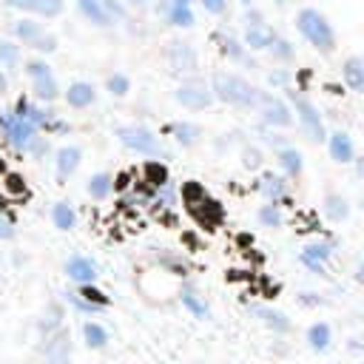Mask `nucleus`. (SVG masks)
I'll use <instances>...</instances> for the list:
<instances>
[{
	"instance_id": "a211bd4d",
	"label": "nucleus",
	"mask_w": 364,
	"mask_h": 364,
	"mask_svg": "<svg viewBox=\"0 0 364 364\" xmlns=\"http://www.w3.org/2000/svg\"><path fill=\"white\" fill-rule=\"evenodd\" d=\"M307 341H310L313 350H327V344H330V327H327L324 321L313 324V327L307 330Z\"/></svg>"
},
{
	"instance_id": "aec40b11",
	"label": "nucleus",
	"mask_w": 364,
	"mask_h": 364,
	"mask_svg": "<svg viewBox=\"0 0 364 364\" xmlns=\"http://www.w3.org/2000/svg\"><path fill=\"white\" fill-rule=\"evenodd\" d=\"M82 336H85V344L88 347H105V341H108V333L100 324H94V321L82 324Z\"/></svg>"
},
{
	"instance_id": "7c9ffc66",
	"label": "nucleus",
	"mask_w": 364,
	"mask_h": 364,
	"mask_svg": "<svg viewBox=\"0 0 364 364\" xmlns=\"http://www.w3.org/2000/svg\"><path fill=\"white\" fill-rule=\"evenodd\" d=\"M0 60H3L6 65H14V63H17V46L0 43Z\"/></svg>"
},
{
	"instance_id": "72a5a7b5",
	"label": "nucleus",
	"mask_w": 364,
	"mask_h": 364,
	"mask_svg": "<svg viewBox=\"0 0 364 364\" xmlns=\"http://www.w3.org/2000/svg\"><path fill=\"white\" fill-rule=\"evenodd\" d=\"M202 6H205V11H210V14H219V11L225 9V0H202Z\"/></svg>"
},
{
	"instance_id": "c756f323",
	"label": "nucleus",
	"mask_w": 364,
	"mask_h": 364,
	"mask_svg": "<svg viewBox=\"0 0 364 364\" xmlns=\"http://www.w3.org/2000/svg\"><path fill=\"white\" fill-rule=\"evenodd\" d=\"M259 219H262L264 225H279V222H282V216H279V210H276L273 205H264V208L259 210Z\"/></svg>"
},
{
	"instance_id": "58836bf2",
	"label": "nucleus",
	"mask_w": 364,
	"mask_h": 364,
	"mask_svg": "<svg viewBox=\"0 0 364 364\" xmlns=\"http://www.w3.org/2000/svg\"><path fill=\"white\" fill-rule=\"evenodd\" d=\"M131 3H145V0H131Z\"/></svg>"
},
{
	"instance_id": "f257e3e1",
	"label": "nucleus",
	"mask_w": 364,
	"mask_h": 364,
	"mask_svg": "<svg viewBox=\"0 0 364 364\" xmlns=\"http://www.w3.org/2000/svg\"><path fill=\"white\" fill-rule=\"evenodd\" d=\"M213 97L222 100V102H230V105H239V108H259L262 102V94L256 85H250L247 80H242L239 74H225V71H216L213 74Z\"/></svg>"
},
{
	"instance_id": "bb28decb",
	"label": "nucleus",
	"mask_w": 364,
	"mask_h": 364,
	"mask_svg": "<svg viewBox=\"0 0 364 364\" xmlns=\"http://www.w3.org/2000/svg\"><path fill=\"white\" fill-rule=\"evenodd\" d=\"M262 188H264V193H267L273 202L284 193V185H282V179H279V176H264V185H262Z\"/></svg>"
},
{
	"instance_id": "1a4fd4ad",
	"label": "nucleus",
	"mask_w": 364,
	"mask_h": 364,
	"mask_svg": "<svg viewBox=\"0 0 364 364\" xmlns=\"http://www.w3.org/2000/svg\"><path fill=\"white\" fill-rule=\"evenodd\" d=\"M327 145H330V156L336 162H353L355 151H353V139L344 134V131H336L327 136Z\"/></svg>"
},
{
	"instance_id": "2f4dec72",
	"label": "nucleus",
	"mask_w": 364,
	"mask_h": 364,
	"mask_svg": "<svg viewBox=\"0 0 364 364\" xmlns=\"http://www.w3.org/2000/svg\"><path fill=\"white\" fill-rule=\"evenodd\" d=\"M301 256H310V259H316V256H318V262H324V259L330 256V250H327V245H310Z\"/></svg>"
},
{
	"instance_id": "f704fd0d",
	"label": "nucleus",
	"mask_w": 364,
	"mask_h": 364,
	"mask_svg": "<svg viewBox=\"0 0 364 364\" xmlns=\"http://www.w3.org/2000/svg\"><path fill=\"white\" fill-rule=\"evenodd\" d=\"M355 168H358V176H364V159H358V162H355Z\"/></svg>"
},
{
	"instance_id": "5701e85b",
	"label": "nucleus",
	"mask_w": 364,
	"mask_h": 364,
	"mask_svg": "<svg viewBox=\"0 0 364 364\" xmlns=\"http://www.w3.org/2000/svg\"><path fill=\"white\" fill-rule=\"evenodd\" d=\"M347 213H350V208H347V202L341 199V196H336V193H330L327 196V216L330 219H347Z\"/></svg>"
},
{
	"instance_id": "6e6552de",
	"label": "nucleus",
	"mask_w": 364,
	"mask_h": 364,
	"mask_svg": "<svg viewBox=\"0 0 364 364\" xmlns=\"http://www.w3.org/2000/svg\"><path fill=\"white\" fill-rule=\"evenodd\" d=\"M259 111H262V117H264V122H267V125H279V128H284V125H290V122H293V117H290V108H287V105H284L279 97L262 94Z\"/></svg>"
},
{
	"instance_id": "b1692460",
	"label": "nucleus",
	"mask_w": 364,
	"mask_h": 364,
	"mask_svg": "<svg viewBox=\"0 0 364 364\" xmlns=\"http://www.w3.org/2000/svg\"><path fill=\"white\" fill-rule=\"evenodd\" d=\"M54 222H57V228H60V230H68V228L74 225V210H71L65 202L54 205Z\"/></svg>"
},
{
	"instance_id": "9b49d317",
	"label": "nucleus",
	"mask_w": 364,
	"mask_h": 364,
	"mask_svg": "<svg viewBox=\"0 0 364 364\" xmlns=\"http://www.w3.org/2000/svg\"><path fill=\"white\" fill-rule=\"evenodd\" d=\"M341 74H344V82H347L353 91L364 94V57H347Z\"/></svg>"
},
{
	"instance_id": "7ed1b4c3",
	"label": "nucleus",
	"mask_w": 364,
	"mask_h": 364,
	"mask_svg": "<svg viewBox=\"0 0 364 364\" xmlns=\"http://www.w3.org/2000/svg\"><path fill=\"white\" fill-rule=\"evenodd\" d=\"M117 134H119L122 145L131 148V151H136V154H145V156H165L162 142H159L148 128H142V125H125V128H119Z\"/></svg>"
},
{
	"instance_id": "c9c22d12",
	"label": "nucleus",
	"mask_w": 364,
	"mask_h": 364,
	"mask_svg": "<svg viewBox=\"0 0 364 364\" xmlns=\"http://www.w3.org/2000/svg\"><path fill=\"white\" fill-rule=\"evenodd\" d=\"M171 6H191V0H171Z\"/></svg>"
},
{
	"instance_id": "2eb2a0df",
	"label": "nucleus",
	"mask_w": 364,
	"mask_h": 364,
	"mask_svg": "<svg viewBox=\"0 0 364 364\" xmlns=\"http://www.w3.org/2000/svg\"><path fill=\"white\" fill-rule=\"evenodd\" d=\"M273 34H270V28H264L259 20L256 23H247V46L250 48H267V46H273Z\"/></svg>"
},
{
	"instance_id": "ea45409f",
	"label": "nucleus",
	"mask_w": 364,
	"mask_h": 364,
	"mask_svg": "<svg viewBox=\"0 0 364 364\" xmlns=\"http://www.w3.org/2000/svg\"><path fill=\"white\" fill-rule=\"evenodd\" d=\"M242 3H250V0H242Z\"/></svg>"
},
{
	"instance_id": "39448f33",
	"label": "nucleus",
	"mask_w": 364,
	"mask_h": 364,
	"mask_svg": "<svg viewBox=\"0 0 364 364\" xmlns=\"http://www.w3.org/2000/svg\"><path fill=\"white\" fill-rule=\"evenodd\" d=\"M290 100H293V105H296V114H299V119H301V125H304V131L310 134V139H324V125H321V119H318V111L313 108V102L310 100H304L301 94H290Z\"/></svg>"
},
{
	"instance_id": "393cba45",
	"label": "nucleus",
	"mask_w": 364,
	"mask_h": 364,
	"mask_svg": "<svg viewBox=\"0 0 364 364\" xmlns=\"http://www.w3.org/2000/svg\"><path fill=\"white\" fill-rule=\"evenodd\" d=\"M173 131H176V139H179L182 145H193L196 136H199V128H196V125H188V122L173 125Z\"/></svg>"
},
{
	"instance_id": "f3484780",
	"label": "nucleus",
	"mask_w": 364,
	"mask_h": 364,
	"mask_svg": "<svg viewBox=\"0 0 364 364\" xmlns=\"http://www.w3.org/2000/svg\"><path fill=\"white\" fill-rule=\"evenodd\" d=\"M279 162H282V168L290 173V176H299L301 173V154L296 151V148H282L279 151Z\"/></svg>"
},
{
	"instance_id": "a878e982",
	"label": "nucleus",
	"mask_w": 364,
	"mask_h": 364,
	"mask_svg": "<svg viewBox=\"0 0 364 364\" xmlns=\"http://www.w3.org/2000/svg\"><path fill=\"white\" fill-rule=\"evenodd\" d=\"M80 296H82L88 304H94V307H105V304H108V296H102V293L94 290L91 284H82V287H80Z\"/></svg>"
},
{
	"instance_id": "0eeeda50",
	"label": "nucleus",
	"mask_w": 364,
	"mask_h": 364,
	"mask_svg": "<svg viewBox=\"0 0 364 364\" xmlns=\"http://www.w3.org/2000/svg\"><path fill=\"white\" fill-rule=\"evenodd\" d=\"M14 34H17L20 40L31 43V46L40 48V51H54V48H57V40H54L51 34H46L34 20H20L17 28H14Z\"/></svg>"
},
{
	"instance_id": "4c0bfd02",
	"label": "nucleus",
	"mask_w": 364,
	"mask_h": 364,
	"mask_svg": "<svg viewBox=\"0 0 364 364\" xmlns=\"http://www.w3.org/2000/svg\"><path fill=\"white\" fill-rule=\"evenodd\" d=\"M358 279H361V282H364V264H361V267H358Z\"/></svg>"
},
{
	"instance_id": "c85d7f7f",
	"label": "nucleus",
	"mask_w": 364,
	"mask_h": 364,
	"mask_svg": "<svg viewBox=\"0 0 364 364\" xmlns=\"http://www.w3.org/2000/svg\"><path fill=\"white\" fill-rule=\"evenodd\" d=\"M182 304H185V307H188L193 316H199V318H205V316H208V307H205V304H199V301H196L191 293H185V296H182Z\"/></svg>"
},
{
	"instance_id": "473e14b6",
	"label": "nucleus",
	"mask_w": 364,
	"mask_h": 364,
	"mask_svg": "<svg viewBox=\"0 0 364 364\" xmlns=\"http://www.w3.org/2000/svg\"><path fill=\"white\" fill-rule=\"evenodd\" d=\"M259 313H262L270 324H276L279 330H287V321H284V316H282V313H270V310H259Z\"/></svg>"
},
{
	"instance_id": "f03ea898",
	"label": "nucleus",
	"mask_w": 364,
	"mask_h": 364,
	"mask_svg": "<svg viewBox=\"0 0 364 364\" xmlns=\"http://www.w3.org/2000/svg\"><path fill=\"white\" fill-rule=\"evenodd\" d=\"M296 26H299V31L304 34V40H307L313 48H318L321 54H333V48H336V34H333V26L327 23V17H324L321 11H316V9H301L299 17H296Z\"/></svg>"
},
{
	"instance_id": "dca6fc26",
	"label": "nucleus",
	"mask_w": 364,
	"mask_h": 364,
	"mask_svg": "<svg viewBox=\"0 0 364 364\" xmlns=\"http://www.w3.org/2000/svg\"><path fill=\"white\" fill-rule=\"evenodd\" d=\"M77 165H80V148L68 145V148H60V151H57V173H60V176L74 173Z\"/></svg>"
},
{
	"instance_id": "ddd939ff",
	"label": "nucleus",
	"mask_w": 364,
	"mask_h": 364,
	"mask_svg": "<svg viewBox=\"0 0 364 364\" xmlns=\"http://www.w3.org/2000/svg\"><path fill=\"white\" fill-rule=\"evenodd\" d=\"M171 63L179 71H193L196 68V54L188 43H171Z\"/></svg>"
},
{
	"instance_id": "f8f14e48",
	"label": "nucleus",
	"mask_w": 364,
	"mask_h": 364,
	"mask_svg": "<svg viewBox=\"0 0 364 364\" xmlns=\"http://www.w3.org/2000/svg\"><path fill=\"white\" fill-rule=\"evenodd\" d=\"M65 273H68L74 282H80V284H91L94 276H97L94 264H91L88 259H82V256H71L68 264H65Z\"/></svg>"
},
{
	"instance_id": "6ab92c4d",
	"label": "nucleus",
	"mask_w": 364,
	"mask_h": 364,
	"mask_svg": "<svg viewBox=\"0 0 364 364\" xmlns=\"http://www.w3.org/2000/svg\"><path fill=\"white\" fill-rule=\"evenodd\" d=\"M80 11H82L85 17H91L97 26H105V23H108V14H105V9H102L100 0H80Z\"/></svg>"
},
{
	"instance_id": "4468645a",
	"label": "nucleus",
	"mask_w": 364,
	"mask_h": 364,
	"mask_svg": "<svg viewBox=\"0 0 364 364\" xmlns=\"http://www.w3.org/2000/svg\"><path fill=\"white\" fill-rule=\"evenodd\" d=\"M65 100H68V105H74V108H85V105L94 102V88H91L88 82H74V85L65 91Z\"/></svg>"
},
{
	"instance_id": "412c9836",
	"label": "nucleus",
	"mask_w": 364,
	"mask_h": 364,
	"mask_svg": "<svg viewBox=\"0 0 364 364\" xmlns=\"http://www.w3.org/2000/svg\"><path fill=\"white\" fill-rule=\"evenodd\" d=\"M168 20L173 23V26H193V11H191V6H168Z\"/></svg>"
},
{
	"instance_id": "9d476101",
	"label": "nucleus",
	"mask_w": 364,
	"mask_h": 364,
	"mask_svg": "<svg viewBox=\"0 0 364 364\" xmlns=\"http://www.w3.org/2000/svg\"><path fill=\"white\" fill-rule=\"evenodd\" d=\"M9 6H17L23 11H34L43 17H54L63 11V0H6Z\"/></svg>"
},
{
	"instance_id": "4be33fe9",
	"label": "nucleus",
	"mask_w": 364,
	"mask_h": 364,
	"mask_svg": "<svg viewBox=\"0 0 364 364\" xmlns=\"http://www.w3.org/2000/svg\"><path fill=\"white\" fill-rule=\"evenodd\" d=\"M108 191H111V176L108 173H94L91 182H88V193L94 199H102V196H108Z\"/></svg>"
},
{
	"instance_id": "20e7f679",
	"label": "nucleus",
	"mask_w": 364,
	"mask_h": 364,
	"mask_svg": "<svg viewBox=\"0 0 364 364\" xmlns=\"http://www.w3.org/2000/svg\"><path fill=\"white\" fill-rule=\"evenodd\" d=\"M176 102H182L185 108H191V111H202V108H208L216 97H213V88L210 85H205V80H199V77H193V80H185L179 88H176Z\"/></svg>"
},
{
	"instance_id": "cd10ccee",
	"label": "nucleus",
	"mask_w": 364,
	"mask_h": 364,
	"mask_svg": "<svg viewBox=\"0 0 364 364\" xmlns=\"http://www.w3.org/2000/svg\"><path fill=\"white\" fill-rule=\"evenodd\" d=\"M108 91H111V94H117V97H122V94L128 91V77H122V74H114V77L108 80Z\"/></svg>"
},
{
	"instance_id": "423d86ee",
	"label": "nucleus",
	"mask_w": 364,
	"mask_h": 364,
	"mask_svg": "<svg viewBox=\"0 0 364 364\" xmlns=\"http://www.w3.org/2000/svg\"><path fill=\"white\" fill-rule=\"evenodd\" d=\"M26 71H28V77L34 80V94H37L40 100H54V97H57V82H54L51 68H48L46 63L31 60V63L26 65Z\"/></svg>"
},
{
	"instance_id": "e433bc0d",
	"label": "nucleus",
	"mask_w": 364,
	"mask_h": 364,
	"mask_svg": "<svg viewBox=\"0 0 364 364\" xmlns=\"http://www.w3.org/2000/svg\"><path fill=\"white\" fill-rule=\"evenodd\" d=\"M3 91H6V77L0 74V94H3Z\"/></svg>"
}]
</instances>
